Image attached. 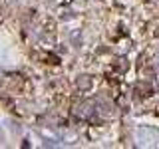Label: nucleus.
<instances>
[{"label":"nucleus","instance_id":"nucleus-1","mask_svg":"<svg viewBox=\"0 0 159 149\" xmlns=\"http://www.w3.org/2000/svg\"><path fill=\"white\" fill-rule=\"evenodd\" d=\"M89 84H92V82H89V78H88V76H84L82 82L78 79V86H82V88H89Z\"/></svg>","mask_w":159,"mask_h":149}]
</instances>
